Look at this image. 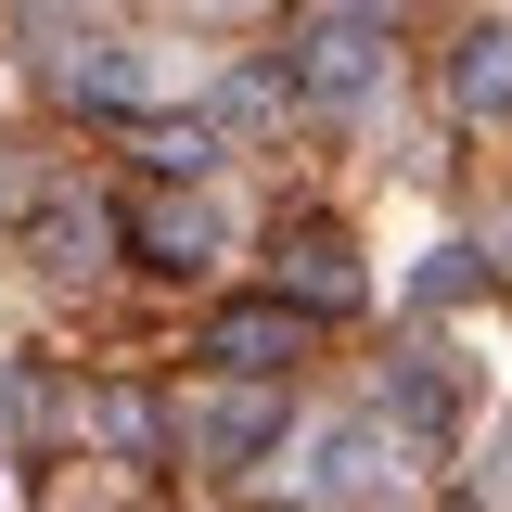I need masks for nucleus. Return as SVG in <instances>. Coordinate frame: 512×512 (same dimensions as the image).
I'll use <instances>...</instances> for the list:
<instances>
[{"label": "nucleus", "instance_id": "2", "mask_svg": "<svg viewBox=\"0 0 512 512\" xmlns=\"http://www.w3.org/2000/svg\"><path fill=\"white\" fill-rule=\"evenodd\" d=\"M372 77H384L372 26H320V39H308V90H320V103H372Z\"/></svg>", "mask_w": 512, "mask_h": 512}, {"label": "nucleus", "instance_id": "4", "mask_svg": "<svg viewBox=\"0 0 512 512\" xmlns=\"http://www.w3.org/2000/svg\"><path fill=\"white\" fill-rule=\"evenodd\" d=\"M205 244H218L205 205H154V218H141V256H154V269H205Z\"/></svg>", "mask_w": 512, "mask_h": 512}, {"label": "nucleus", "instance_id": "6", "mask_svg": "<svg viewBox=\"0 0 512 512\" xmlns=\"http://www.w3.org/2000/svg\"><path fill=\"white\" fill-rule=\"evenodd\" d=\"M282 346H295V308H244V320H218V359H231V372H269Z\"/></svg>", "mask_w": 512, "mask_h": 512}, {"label": "nucleus", "instance_id": "1", "mask_svg": "<svg viewBox=\"0 0 512 512\" xmlns=\"http://www.w3.org/2000/svg\"><path fill=\"white\" fill-rule=\"evenodd\" d=\"M448 116H474V128L512 116V26H474V39L448 52Z\"/></svg>", "mask_w": 512, "mask_h": 512}, {"label": "nucleus", "instance_id": "5", "mask_svg": "<svg viewBox=\"0 0 512 512\" xmlns=\"http://www.w3.org/2000/svg\"><path fill=\"white\" fill-rule=\"evenodd\" d=\"M282 282H295L308 308H333V295H359V269H346V244H333V231H295V256H282Z\"/></svg>", "mask_w": 512, "mask_h": 512}, {"label": "nucleus", "instance_id": "3", "mask_svg": "<svg viewBox=\"0 0 512 512\" xmlns=\"http://www.w3.org/2000/svg\"><path fill=\"white\" fill-rule=\"evenodd\" d=\"M141 167H154V180H205V167H218V128L154 116V128H141Z\"/></svg>", "mask_w": 512, "mask_h": 512}]
</instances>
